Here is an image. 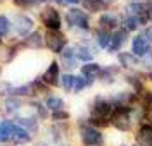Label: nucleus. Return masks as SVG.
<instances>
[{
    "label": "nucleus",
    "instance_id": "1",
    "mask_svg": "<svg viewBox=\"0 0 152 146\" xmlns=\"http://www.w3.org/2000/svg\"><path fill=\"white\" fill-rule=\"evenodd\" d=\"M114 110V105L111 103V100L104 95H95L88 105V124L90 126L97 127V129H102V127L111 126L109 124V119L111 114Z\"/></svg>",
    "mask_w": 152,
    "mask_h": 146
},
{
    "label": "nucleus",
    "instance_id": "2",
    "mask_svg": "<svg viewBox=\"0 0 152 146\" xmlns=\"http://www.w3.org/2000/svg\"><path fill=\"white\" fill-rule=\"evenodd\" d=\"M64 19H66V24L69 26V29H73V31L88 33L92 29V22H90L88 14L80 7H69L64 14Z\"/></svg>",
    "mask_w": 152,
    "mask_h": 146
},
{
    "label": "nucleus",
    "instance_id": "3",
    "mask_svg": "<svg viewBox=\"0 0 152 146\" xmlns=\"http://www.w3.org/2000/svg\"><path fill=\"white\" fill-rule=\"evenodd\" d=\"M35 19L26 12H14L10 17V29L18 35V38L24 40L35 31Z\"/></svg>",
    "mask_w": 152,
    "mask_h": 146
},
{
    "label": "nucleus",
    "instance_id": "4",
    "mask_svg": "<svg viewBox=\"0 0 152 146\" xmlns=\"http://www.w3.org/2000/svg\"><path fill=\"white\" fill-rule=\"evenodd\" d=\"M40 22L47 31H61L62 29V16L54 5H43L40 10Z\"/></svg>",
    "mask_w": 152,
    "mask_h": 146
},
{
    "label": "nucleus",
    "instance_id": "5",
    "mask_svg": "<svg viewBox=\"0 0 152 146\" xmlns=\"http://www.w3.org/2000/svg\"><path fill=\"white\" fill-rule=\"evenodd\" d=\"M78 137L83 146H104V134L100 129L90 126L88 122L81 124L78 129Z\"/></svg>",
    "mask_w": 152,
    "mask_h": 146
},
{
    "label": "nucleus",
    "instance_id": "6",
    "mask_svg": "<svg viewBox=\"0 0 152 146\" xmlns=\"http://www.w3.org/2000/svg\"><path fill=\"white\" fill-rule=\"evenodd\" d=\"M43 40H45V48L52 53H57V55H61V52L69 45L67 36L62 31H45Z\"/></svg>",
    "mask_w": 152,
    "mask_h": 146
},
{
    "label": "nucleus",
    "instance_id": "7",
    "mask_svg": "<svg viewBox=\"0 0 152 146\" xmlns=\"http://www.w3.org/2000/svg\"><path fill=\"white\" fill-rule=\"evenodd\" d=\"M40 79H42V83L47 84L48 88L59 86V79H61V64H59L57 60L48 62L47 69L43 70V74H42V78Z\"/></svg>",
    "mask_w": 152,
    "mask_h": 146
},
{
    "label": "nucleus",
    "instance_id": "8",
    "mask_svg": "<svg viewBox=\"0 0 152 146\" xmlns=\"http://www.w3.org/2000/svg\"><path fill=\"white\" fill-rule=\"evenodd\" d=\"M149 52H152V41L140 31L138 35H135L132 38V53L137 55L138 58H142Z\"/></svg>",
    "mask_w": 152,
    "mask_h": 146
},
{
    "label": "nucleus",
    "instance_id": "9",
    "mask_svg": "<svg viewBox=\"0 0 152 146\" xmlns=\"http://www.w3.org/2000/svg\"><path fill=\"white\" fill-rule=\"evenodd\" d=\"M75 50H76V58L81 60V62H94L95 55H97V47H94L88 40H83L80 43L75 45Z\"/></svg>",
    "mask_w": 152,
    "mask_h": 146
},
{
    "label": "nucleus",
    "instance_id": "10",
    "mask_svg": "<svg viewBox=\"0 0 152 146\" xmlns=\"http://www.w3.org/2000/svg\"><path fill=\"white\" fill-rule=\"evenodd\" d=\"M126 41H128V31H124L123 28H118L116 31L111 33V43L107 47V53H116L118 55L121 52V48L126 45Z\"/></svg>",
    "mask_w": 152,
    "mask_h": 146
},
{
    "label": "nucleus",
    "instance_id": "11",
    "mask_svg": "<svg viewBox=\"0 0 152 146\" xmlns=\"http://www.w3.org/2000/svg\"><path fill=\"white\" fill-rule=\"evenodd\" d=\"M121 74V67L118 64H109V65H104L100 74H99V81L104 84V86H113L114 83L118 81Z\"/></svg>",
    "mask_w": 152,
    "mask_h": 146
},
{
    "label": "nucleus",
    "instance_id": "12",
    "mask_svg": "<svg viewBox=\"0 0 152 146\" xmlns=\"http://www.w3.org/2000/svg\"><path fill=\"white\" fill-rule=\"evenodd\" d=\"M118 65L128 72H137V69L140 67V58L133 55L132 52H119L118 53Z\"/></svg>",
    "mask_w": 152,
    "mask_h": 146
},
{
    "label": "nucleus",
    "instance_id": "13",
    "mask_svg": "<svg viewBox=\"0 0 152 146\" xmlns=\"http://www.w3.org/2000/svg\"><path fill=\"white\" fill-rule=\"evenodd\" d=\"M97 24H99L100 29H105V31L113 33L118 28H121V17L118 14H114V12H104V14H100Z\"/></svg>",
    "mask_w": 152,
    "mask_h": 146
},
{
    "label": "nucleus",
    "instance_id": "14",
    "mask_svg": "<svg viewBox=\"0 0 152 146\" xmlns=\"http://www.w3.org/2000/svg\"><path fill=\"white\" fill-rule=\"evenodd\" d=\"M78 58H76V50H75V45H67L66 48L61 52V65L66 69L67 72H71V70H75L78 67Z\"/></svg>",
    "mask_w": 152,
    "mask_h": 146
},
{
    "label": "nucleus",
    "instance_id": "15",
    "mask_svg": "<svg viewBox=\"0 0 152 146\" xmlns=\"http://www.w3.org/2000/svg\"><path fill=\"white\" fill-rule=\"evenodd\" d=\"M135 145L138 146H152V126L149 124H138L135 131Z\"/></svg>",
    "mask_w": 152,
    "mask_h": 146
},
{
    "label": "nucleus",
    "instance_id": "16",
    "mask_svg": "<svg viewBox=\"0 0 152 146\" xmlns=\"http://www.w3.org/2000/svg\"><path fill=\"white\" fill-rule=\"evenodd\" d=\"M80 4L86 14H104L111 7L105 0H81Z\"/></svg>",
    "mask_w": 152,
    "mask_h": 146
},
{
    "label": "nucleus",
    "instance_id": "17",
    "mask_svg": "<svg viewBox=\"0 0 152 146\" xmlns=\"http://www.w3.org/2000/svg\"><path fill=\"white\" fill-rule=\"evenodd\" d=\"M21 47L28 50H42L45 47V40H43V33L40 31H33L31 35H28L24 40H21Z\"/></svg>",
    "mask_w": 152,
    "mask_h": 146
},
{
    "label": "nucleus",
    "instance_id": "18",
    "mask_svg": "<svg viewBox=\"0 0 152 146\" xmlns=\"http://www.w3.org/2000/svg\"><path fill=\"white\" fill-rule=\"evenodd\" d=\"M16 127H18L16 120H10V119L0 120V143H12Z\"/></svg>",
    "mask_w": 152,
    "mask_h": 146
},
{
    "label": "nucleus",
    "instance_id": "19",
    "mask_svg": "<svg viewBox=\"0 0 152 146\" xmlns=\"http://www.w3.org/2000/svg\"><path fill=\"white\" fill-rule=\"evenodd\" d=\"M100 70H102V65L99 64V62H86L83 64L81 67H80V74L86 79H99V74H100Z\"/></svg>",
    "mask_w": 152,
    "mask_h": 146
},
{
    "label": "nucleus",
    "instance_id": "20",
    "mask_svg": "<svg viewBox=\"0 0 152 146\" xmlns=\"http://www.w3.org/2000/svg\"><path fill=\"white\" fill-rule=\"evenodd\" d=\"M16 124L21 126L23 129H26L29 134H35V132L40 131V124H38L37 115L35 117H19V119H16Z\"/></svg>",
    "mask_w": 152,
    "mask_h": 146
},
{
    "label": "nucleus",
    "instance_id": "21",
    "mask_svg": "<svg viewBox=\"0 0 152 146\" xmlns=\"http://www.w3.org/2000/svg\"><path fill=\"white\" fill-rule=\"evenodd\" d=\"M12 143L18 146H26L33 143V134H29L26 129H23L21 126L16 127V132H14V137H12Z\"/></svg>",
    "mask_w": 152,
    "mask_h": 146
},
{
    "label": "nucleus",
    "instance_id": "22",
    "mask_svg": "<svg viewBox=\"0 0 152 146\" xmlns=\"http://www.w3.org/2000/svg\"><path fill=\"white\" fill-rule=\"evenodd\" d=\"M43 103H45V107H47V110L50 112V114L66 108V103H64L62 96H57V95H47V98H45Z\"/></svg>",
    "mask_w": 152,
    "mask_h": 146
},
{
    "label": "nucleus",
    "instance_id": "23",
    "mask_svg": "<svg viewBox=\"0 0 152 146\" xmlns=\"http://www.w3.org/2000/svg\"><path fill=\"white\" fill-rule=\"evenodd\" d=\"M109 43H111V33L100 28L95 29V45H97V48L107 50Z\"/></svg>",
    "mask_w": 152,
    "mask_h": 146
},
{
    "label": "nucleus",
    "instance_id": "24",
    "mask_svg": "<svg viewBox=\"0 0 152 146\" xmlns=\"http://www.w3.org/2000/svg\"><path fill=\"white\" fill-rule=\"evenodd\" d=\"M121 28H123L124 31H128V33H133V31H137V29L142 28V24H140V21L137 19L135 16L124 14L123 17H121Z\"/></svg>",
    "mask_w": 152,
    "mask_h": 146
},
{
    "label": "nucleus",
    "instance_id": "25",
    "mask_svg": "<svg viewBox=\"0 0 152 146\" xmlns=\"http://www.w3.org/2000/svg\"><path fill=\"white\" fill-rule=\"evenodd\" d=\"M75 83H76V76L75 74H71V72H64V74H61L59 86L62 88L66 93H73V91H75Z\"/></svg>",
    "mask_w": 152,
    "mask_h": 146
},
{
    "label": "nucleus",
    "instance_id": "26",
    "mask_svg": "<svg viewBox=\"0 0 152 146\" xmlns=\"http://www.w3.org/2000/svg\"><path fill=\"white\" fill-rule=\"evenodd\" d=\"M4 107H5V112L7 114H18V112H21V108H23V101H21V98L10 95L9 98H5Z\"/></svg>",
    "mask_w": 152,
    "mask_h": 146
},
{
    "label": "nucleus",
    "instance_id": "27",
    "mask_svg": "<svg viewBox=\"0 0 152 146\" xmlns=\"http://www.w3.org/2000/svg\"><path fill=\"white\" fill-rule=\"evenodd\" d=\"M45 132H47V141L48 143H52V145H59L61 141H62V137H64V131H61L57 126H48L45 129Z\"/></svg>",
    "mask_w": 152,
    "mask_h": 146
},
{
    "label": "nucleus",
    "instance_id": "28",
    "mask_svg": "<svg viewBox=\"0 0 152 146\" xmlns=\"http://www.w3.org/2000/svg\"><path fill=\"white\" fill-rule=\"evenodd\" d=\"M92 84H94V81H92V79H86V78H83V76L80 74V76H76L75 91H73V93H76V95H78V93H81L83 89H88Z\"/></svg>",
    "mask_w": 152,
    "mask_h": 146
},
{
    "label": "nucleus",
    "instance_id": "29",
    "mask_svg": "<svg viewBox=\"0 0 152 146\" xmlns=\"http://www.w3.org/2000/svg\"><path fill=\"white\" fill-rule=\"evenodd\" d=\"M10 33V17L5 14H0V40L7 38Z\"/></svg>",
    "mask_w": 152,
    "mask_h": 146
},
{
    "label": "nucleus",
    "instance_id": "30",
    "mask_svg": "<svg viewBox=\"0 0 152 146\" xmlns=\"http://www.w3.org/2000/svg\"><path fill=\"white\" fill-rule=\"evenodd\" d=\"M31 105H33V110H35V114H37V119H43V120H45L48 117V110H47V107H45V103L35 100V101H31Z\"/></svg>",
    "mask_w": 152,
    "mask_h": 146
},
{
    "label": "nucleus",
    "instance_id": "31",
    "mask_svg": "<svg viewBox=\"0 0 152 146\" xmlns=\"http://www.w3.org/2000/svg\"><path fill=\"white\" fill-rule=\"evenodd\" d=\"M50 119H52L56 124H59V122H67V120L71 119V114L64 108V110H59V112H52V114H50Z\"/></svg>",
    "mask_w": 152,
    "mask_h": 146
},
{
    "label": "nucleus",
    "instance_id": "32",
    "mask_svg": "<svg viewBox=\"0 0 152 146\" xmlns=\"http://www.w3.org/2000/svg\"><path fill=\"white\" fill-rule=\"evenodd\" d=\"M140 69H143V72H152V52L140 58Z\"/></svg>",
    "mask_w": 152,
    "mask_h": 146
},
{
    "label": "nucleus",
    "instance_id": "33",
    "mask_svg": "<svg viewBox=\"0 0 152 146\" xmlns=\"http://www.w3.org/2000/svg\"><path fill=\"white\" fill-rule=\"evenodd\" d=\"M43 0H14V4L19 5V7H33V5H38L42 4Z\"/></svg>",
    "mask_w": 152,
    "mask_h": 146
},
{
    "label": "nucleus",
    "instance_id": "34",
    "mask_svg": "<svg viewBox=\"0 0 152 146\" xmlns=\"http://www.w3.org/2000/svg\"><path fill=\"white\" fill-rule=\"evenodd\" d=\"M80 2H81V0H64L66 5H71V4H73V7H75V4H80Z\"/></svg>",
    "mask_w": 152,
    "mask_h": 146
},
{
    "label": "nucleus",
    "instance_id": "35",
    "mask_svg": "<svg viewBox=\"0 0 152 146\" xmlns=\"http://www.w3.org/2000/svg\"><path fill=\"white\" fill-rule=\"evenodd\" d=\"M128 2H140V0H128Z\"/></svg>",
    "mask_w": 152,
    "mask_h": 146
},
{
    "label": "nucleus",
    "instance_id": "36",
    "mask_svg": "<svg viewBox=\"0 0 152 146\" xmlns=\"http://www.w3.org/2000/svg\"><path fill=\"white\" fill-rule=\"evenodd\" d=\"M132 146H138V145H135V143H133V145H132Z\"/></svg>",
    "mask_w": 152,
    "mask_h": 146
}]
</instances>
